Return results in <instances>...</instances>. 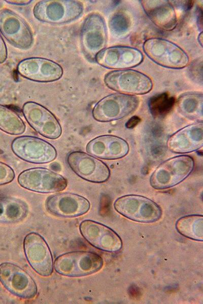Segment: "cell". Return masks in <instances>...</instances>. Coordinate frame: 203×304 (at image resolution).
<instances>
[{
	"mask_svg": "<svg viewBox=\"0 0 203 304\" xmlns=\"http://www.w3.org/2000/svg\"><path fill=\"white\" fill-rule=\"evenodd\" d=\"M193 159L186 155L176 156L160 164L150 178L151 185L157 189L172 187L186 178L193 170Z\"/></svg>",
	"mask_w": 203,
	"mask_h": 304,
	"instance_id": "obj_1",
	"label": "cell"
},
{
	"mask_svg": "<svg viewBox=\"0 0 203 304\" xmlns=\"http://www.w3.org/2000/svg\"><path fill=\"white\" fill-rule=\"evenodd\" d=\"M56 272L68 277H82L93 274L103 267L98 254L89 251H76L61 254L54 261Z\"/></svg>",
	"mask_w": 203,
	"mask_h": 304,
	"instance_id": "obj_2",
	"label": "cell"
},
{
	"mask_svg": "<svg viewBox=\"0 0 203 304\" xmlns=\"http://www.w3.org/2000/svg\"><path fill=\"white\" fill-rule=\"evenodd\" d=\"M143 48L151 60L164 67L180 69L186 66L189 62L187 54L181 47L164 39H147Z\"/></svg>",
	"mask_w": 203,
	"mask_h": 304,
	"instance_id": "obj_3",
	"label": "cell"
},
{
	"mask_svg": "<svg viewBox=\"0 0 203 304\" xmlns=\"http://www.w3.org/2000/svg\"><path fill=\"white\" fill-rule=\"evenodd\" d=\"M114 208L125 217L133 221L152 223L159 220L162 215L160 207L155 202L145 197L128 195L118 198L114 202Z\"/></svg>",
	"mask_w": 203,
	"mask_h": 304,
	"instance_id": "obj_4",
	"label": "cell"
},
{
	"mask_svg": "<svg viewBox=\"0 0 203 304\" xmlns=\"http://www.w3.org/2000/svg\"><path fill=\"white\" fill-rule=\"evenodd\" d=\"M139 99L134 95L114 93L100 100L94 106L93 118L100 122H108L123 118L134 111L139 106Z\"/></svg>",
	"mask_w": 203,
	"mask_h": 304,
	"instance_id": "obj_5",
	"label": "cell"
},
{
	"mask_svg": "<svg viewBox=\"0 0 203 304\" xmlns=\"http://www.w3.org/2000/svg\"><path fill=\"white\" fill-rule=\"evenodd\" d=\"M17 180L22 187L40 193L61 192L67 185V181L63 176L44 167L25 170L19 174Z\"/></svg>",
	"mask_w": 203,
	"mask_h": 304,
	"instance_id": "obj_6",
	"label": "cell"
},
{
	"mask_svg": "<svg viewBox=\"0 0 203 304\" xmlns=\"http://www.w3.org/2000/svg\"><path fill=\"white\" fill-rule=\"evenodd\" d=\"M13 153L21 160L33 164H46L57 155L54 146L40 138L24 135L15 138L11 143Z\"/></svg>",
	"mask_w": 203,
	"mask_h": 304,
	"instance_id": "obj_7",
	"label": "cell"
},
{
	"mask_svg": "<svg viewBox=\"0 0 203 304\" xmlns=\"http://www.w3.org/2000/svg\"><path fill=\"white\" fill-rule=\"evenodd\" d=\"M104 82L111 90L131 95L147 94L153 88L152 81L148 76L132 69L110 71L106 74Z\"/></svg>",
	"mask_w": 203,
	"mask_h": 304,
	"instance_id": "obj_8",
	"label": "cell"
},
{
	"mask_svg": "<svg viewBox=\"0 0 203 304\" xmlns=\"http://www.w3.org/2000/svg\"><path fill=\"white\" fill-rule=\"evenodd\" d=\"M66 161L73 171L80 178L94 183L106 181L110 175L108 166L97 158L81 151H73Z\"/></svg>",
	"mask_w": 203,
	"mask_h": 304,
	"instance_id": "obj_9",
	"label": "cell"
},
{
	"mask_svg": "<svg viewBox=\"0 0 203 304\" xmlns=\"http://www.w3.org/2000/svg\"><path fill=\"white\" fill-rule=\"evenodd\" d=\"M0 281L10 292L21 298L31 299L37 293V285L31 277L11 262L0 264Z\"/></svg>",
	"mask_w": 203,
	"mask_h": 304,
	"instance_id": "obj_10",
	"label": "cell"
},
{
	"mask_svg": "<svg viewBox=\"0 0 203 304\" xmlns=\"http://www.w3.org/2000/svg\"><path fill=\"white\" fill-rule=\"evenodd\" d=\"M22 112L29 126L44 137L56 139L61 136L62 128L59 122L45 107L29 101L23 105Z\"/></svg>",
	"mask_w": 203,
	"mask_h": 304,
	"instance_id": "obj_11",
	"label": "cell"
},
{
	"mask_svg": "<svg viewBox=\"0 0 203 304\" xmlns=\"http://www.w3.org/2000/svg\"><path fill=\"white\" fill-rule=\"evenodd\" d=\"M23 248L26 259L39 275L50 276L53 263L51 252L45 239L37 233H30L24 239Z\"/></svg>",
	"mask_w": 203,
	"mask_h": 304,
	"instance_id": "obj_12",
	"label": "cell"
},
{
	"mask_svg": "<svg viewBox=\"0 0 203 304\" xmlns=\"http://www.w3.org/2000/svg\"><path fill=\"white\" fill-rule=\"evenodd\" d=\"M80 231L84 238L95 248L107 252L119 251L122 241L119 236L109 227L91 220L82 221Z\"/></svg>",
	"mask_w": 203,
	"mask_h": 304,
	"instance_id": "obj_13",
	"label": "cell"
},
{
	"mask_svg": "<svg viewBox=\"0 0 203 304\" xmlns=\"http://www.w3.org/2000/svg\"><path fill=\"white\" fill-rule=\"evenodd\" d=\"M144 56L138 49L128 46H113L104 48L95 57L101 66L113 69H126L142 63Z\"/></svg>",
	"mask_w": 203,
	"mask_h": 304,
	"instance_id": "obj_14",
	"label": "cell"
},
{
	"mask_svg": "<svg viewBox=\"0 0 203 304\" xmlns=\"http://www.w3.org/2000/svg\"><path fill=\"white\" fill-rule=\"evenodd\" d=\"M46 207L51 213L64 217H74L87 213L90 204L85 197L72 193H60L49 196Z\"/></svg>",
	"mask_w": 203,
	"mask_h": 304,
	"instance_id": "obj_15",
	"label": "cell"
},
{
	"mask_svg": "<svg viewBox=\"0 0 203 304\" xmlns=\"http://www.w3.org/2000/svg\"><path fill=\"white\" fill-rule=\"evenodd\" d=\"M88 154L105 160H115L125 156L129 151L128 143L113 135H101L90 140L86 145Z\"/></svg>",
	"mask_w": 203,
	"mask_h": 304,
	"instance_id": "obj_16",
	"label": "cell"
},
{
	"mask_svg": "<svg viewBox=\"0 0 203 304\" xmlns=\"http://www.w3.org/2000/svg\"><path fill=\"white\" fill-rule=\"evenodd\" d=\"M103 18L98 14H92L86 20L82 30V44L88 55L95 57L105 48L107 35Z\"/></svg>",
	"mask_w": 203,
	"mask_h": 304,
	"instance_id": "obj_17",
	"label": "cell"
},
{
	"mask_svg": "<svg viewBox=\"0 0 203 304\" xmlns=\"http://www.w3.org/2000/svg\"><path fill=\"white\" fill-rule=\"evenodd\" d=\"M203 145L202 123L187 126L179 130L168 139V148L176 153H186L196 150Z\"/></svg>",
	"mask_w": 203,
	"mask_h": 304,
	"instance_id": "obj_18",
	"label": "cell"
},
{
	"mask_svg": "<svg viewBox=\"0 0 203 304\" xmlns=\"http://www.w3.org/2000/svg\"><path fill=\"white\" fill-rule=\"evenodd\" d=\"M140 2L146 15L157 27L165 31L172 30L176 27V13L168 1L143 0Z\"/></svg>",
	"mask_w": 203,
	"mask_h": 304,
	"instance_id": "obj_19",
	"label": "cell"
},
{
	"mask_svg": "<svg viewBox=\"0 0 203 304\" xmlns=\"http://www.w3.org/2000/svg\"><path fill=\"white\" fill-rule=\"evenodd\" d=\"M28 207L23 201L12 197H0V222L13 223L23 219Z\"/></svg>",
	"mask_w": 203,
	"mask_h": 304,
	"instance_id": "obj_20",
	"label": "cell"
},
{
	"mask_svg": "<svg viewBox=\"0 0 203 304\" xmlns=\"http://www.w3.org/2000/svg\"><path fill=\"white\" fill-rule=\"evenodd\" d=\"M176 229L182 236L197 241L203 240V216L193 214L180 218L176 223Z\"/></svg>",
	"mask_w": 203,
	"mask_h": 304,
	"instance_id": "obj_21",
	"label": "cell"
},
{
	"mask_svg": "<svg viewBox=\"0 0 203 304\" xmlns=\"http://www.w3.org/2000/svg\"><path fill=\"white\" fill-rule=\"evenodd\" d=\"M17 17L8 10L0 11V30L4 36L14 45L18 44L17 32L30 33L29 31H20L21 28L27 27L26 25ZM23 29L20 30H26Z\"/></svg>",
	"mask_w": 203,
	"mask_h": 304,
	"instance_id": "obj_22",
	"label": "cell"
},
{
	"mask_svg": "<svg viewBox=\"0 0 203 304\" xmlns=\"http://www.w3.org/2000/svg\"><path fill=\"white\" fill-rule=\"evenodd\" d=\"M0 129L10 135H19L25 131L26 126L14 110L0 104Z\"/></svg>",
	"mask_w": 203,
	"mask_h": 304,
	"instance_id": "obj_23",
	"label": "cell"
},
{
	"mask_svg": "<svg viewBox=\"0 0 203 304\" xmlns=\"http://www.w3.org/2000/svg\"><path fill=\"white\" fill-rule=\"evenodd\" d=\"M180 112L184 116L192 119L202 118V95L190 93L181 96L178 100Z\"/></svg>",
	"mask_w": 203,
	"mask_h": 304,
	"instance_id": "obj_24",
	"label": "cell"
},
{
	"mask_svg": "<svg viewBox=\"0 0 203 304\" xmlns=\"http://www.w3.org/2000/svg\"><path fill=\"white\" fill-rule=\"evenodd\" d=\"M175 103V98L167 93L152 97L150 100V108L154 114H162L168 111Z\"/></svg>",
	"mask_w": 203,
	"mask_h": 304,
	"instance_id": "obj_25",
	"label": "cell"
},
{
	"mask_svg": "<svg viewBox=\"0 0 203 304\" xmlns=\"http://www.w3.org/2000/svg\"><path fill=\"white\" fill-rule=\"evenodd\" d=\"M129 26L128 19L122 14L115 15L110 21V27L112 30L117 34L125 32Z\"/></svg>",
	"mask_w": 203,
	"mask_h": 304,
	"instance_id": "obj_26",
	"label": "cell"
},
{
	"mask_svg": "<svg viewBox=\"0 0 203 304\" xmlns=\"http://www.w3.org/2000/svg\"><path fill=\"white\" fill-rule=\"evenodd\" d=\"M15 176L14 170L7 164L0 161V185L12 182Z\"/></svg>",
	"mask_w": 203,
	"mask_h": 304,
	"instance_id": "obj_27",
	"label": "cell"
},
{
	"mask_svg": "<svg viewBox=\"0 0 203 304\" xmlns=\"http://www.w3.org/2000/svg\"><path fill=\"white\" fill-rule=\"evenodd\" d=\"M7 57V49L3 40L0 36V63H3Z\"/></svg>",
	"mask_w": 203,
	"mask_h": 304,
	"instance_id": "obj_28",
	"label": "cell"
},
{
	"mask_svg": "<svg viewBox=\"0 0 203 304\" xmlns=\"http://www.w3.org/2000/svg\"><path fill=\"white\" fill-rule=\"evenodd\" d=\"M198 42L200 44L201 47L202 46V32H201L198 35Z\"/></svg>",
	"mask_w": 203,
	"mask_h": 304,
	"instance_id": "obj_29",
	"label": "cell"
}]
</instances>
